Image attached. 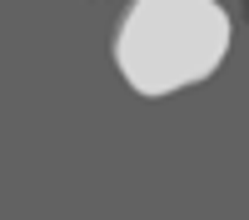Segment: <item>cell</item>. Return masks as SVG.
Segmentation results:
<instances>
[{
  "instance_id": "7a4b0ae2",
  "label": "cell",
  "mask_w": 249,
  "mask_h": 220,
  "mask_svg": "<svg viewBox=\"0 0 249 220\" xmlns=\"http://www.w3.org/2000/svg\"><path fill=\"white\" fill-rule=\"evenodd\" d=\"M239 20H244V25H249V0H239Z\"/></svg>"
},
{
  "instance_id": "6da1fadb",
  "label": "cell",
  "mask_w": 249,
  "mask_h": 220,
  "mask_svg": "<svg viewBox=\"0 0 249 220\" xmlns=\"http://www.w3.org/2000/svg\"><path fill=\"white\" fill-rule=\"evenodd\" d=\"M110 50L124 85L160 100L219 70L230 55V15L219 0H135Z\"/></svg>"
}]
</instances>
